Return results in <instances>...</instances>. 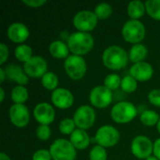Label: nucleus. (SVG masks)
Instances as JSON below:
<instances>
[{
  "label": "nucleus",
  "mask_w": 160,
  "mask_h": 160,
  "mask_svg": "<svg viewBox=\"0 0 160 160\" xmlns=\"http://www.w3.org/2000/svg\"><path fill=\"white\" fill-rule=\"evenodd\" d=\"M41 83L43 87H45L48 90H55L57 89L58 85V78L53 72H47L42 78H41Z\"/></svg>",
  "instance_id": "26"
},
{
  "label": "nucleus",
  "mask_w": 160,
  "mask_h": 160,
  "mask_svg": "<svg viewBox=\"0 0 160 160\" xmlns=\"http://www.w3.org/2000/svg\"><path fill=\"white\" fill-rule=\"evenodd\" d=\"M15 57L20 61V62H24L26 63L28 60H30L32 56V49L28 45H19L16 47L14 51Z\"/></svg>",
  "instance_id": "24"
},
{
  "label": "nucleus",
  "mask_w": 160,
  "mask_h": 160,
  "mask_svg": "<svg viewBox=\"0 0 160 160\" xmlns=\"http://www.w3.org/2000/svg\"><path fill=\"white\" fill-rule=\"evenodd\" d=\"M154 155L160 160V138L154 142Z\"/></svg>",
  "instance_id": "38"
},
{
  "label": "nucleus",
  "mask_w": 160,
  "mask_h": 160,
  "mask_svg": "<svg viewBox=\"0 0 160 160\" xmlns=\"http://www.w3.org/2000/svg\"><path fill=\"white\" fill-rule=\"evenodd\" d=\"M50 153L52 160H75L76 150L70 141L58 139L50 146Z\"/></svg>",
  "instance_id": "3"
},
{
  "label": "nucleus",
  "mask_w": 160,
  "mask_h": 160,
  "mask_svg": "<svg viewBox=\"0 0 160 160\" xmlns=\"http://www.w3.org/2000/svg\"><path fill=\"white\" fill-rule=\"evenodd\" d=\"M159 116L155 111H144L141 114V122L147 127H153L157 125L159 121Z\"/></svg>",
  "instance_id": "25"
},
{
  "label": "nucleus",
  "mask_w": 160,
  "mask_h": 160,
  "mask_svg": "<svg viewBox=\"0 0 160 160\" xmlns=\"http://www.w3.org/2000/svg\"><path fill=\"white\" fill-rule=\"evenodd\" d=\"M148 100L156 107H160V89H154L148 94Z\"/></svg>",
  "instance_id": "34"
},
{
  "label": "nucleus",
  "mask_w": 160,
  "mask_h": 160,
  "mask_svg": "<svg viewBox=\"0 0 160 160\" xmlns=\"http://www.w3.org/2000/svg\"><path fill=\"white\" fill-rule=\"evenodd\" d=\"M52 156L50 151L45 150V149H40L38 150L34 155L32 160H52Z\"/></svg>",
  "instance_id": "35"
},
{
  "label": "nucleus",
  "mask_w": 160,
  "mask_h": 160,
  "mask_svg": "<svg viewBox=\"0 0 160 160\" xmlns=\"http://www.w3.org/2000/svg\"><path fill=\"white\" fill-rule=\"evenodd\" d=\"M158 132L160 133V119L159 121H158Z\"/></svg>",
  "instance_id": "43"
},
{
  "label": "nucleus",
  "mask_w": 160,
  "mask_h": 160,
  "mask_svg": "<svg viewBox=\"0 0 160 160\" xmlns=\"http://www.w3.org/2000/svg\"><path fill=\"white\" fill-rule=\"evenodd\" d=\"M137 81L130 75H127L122 79L121 88L124 92L127 93H133L137 89Z\"/></svg>",
  "instance_id": "29"
},
{
  "label": "nucleus",
  "mask_w": 160,
  "mask_h": 160,
  "mask_svg": "<svg viewBox=\"0 0 160 160\" xmlns=\"http://www.w3.org/2000/svg\"><path fill=\"white\" fill-rule=\"evenodd\" d=\"M147 52H148L147 48L144 45L138 43V44H134L131 47L128 53V57L131 62L136 64V63L143 62V60L147 56Z\"/></svg>",
  "instance_id": "21"
},
{
  "label": "nucleus",
  "mask_w": 160,
  "mask_h": 160,
  "mask_svg": "<svg viewBox=\"0 0 160 160\" xmlns=\"http://www.w3.org/2000/svg\"><path fill=\"white\" fill-rule=\"evenodd\" d=\"M34 116L40 125L48 126L53 122L55 117V112L52 105L46 102H41L35 107Z\"/></svg>",
  "instance_id": "14"
},
{
  "label": "nucleus",
  "mask_w": 160,
  "mask_h": 160,
  "mask_svg": "<svg viewBox=\"0 0 160 160\" xmlns=\"http://www.w3.org/2000/svg\"><path fill=\"white\" fill-rule=\"evenodd\" d=\"M145 160H159V159H158V158H157L156 157H152V156H151V157H149L147 159H145Z\"/></svg>",
  "instance_id": "42"
},
{
  "label": "nucleus",
  "mask_w": 160,
  "mask_h": 160,
  "mask_svg": "<svg viewBox=\"0 0 160 160\" xmlns=\"http://www.w3.org/2000/svg\"><path fill=\"white\" fill-rule=\"evenodd\" d=\"M145 9V4L142 1H131L128 6V14L132 20H138L143 16Z\"/></svg>",
  "instance_id": "22"
},
{
  "label": "nucleus",
  "mask_w": 160,
  "mask_h": 160,
  "mask_svg": "<svg viewBox=\"0 0 160 160\" xmlns=\"http://www.w3.org/2000/svg\"><path fill=\"white\" fill-rule=\"evenodd\" d=\"M129 57L128 52L117 45L108 47L102 54V62L106 68L112 70H120L128 65Z\"/></svg>",
  "instance_id": "1"
},
{
  "label": "nucleus",
  "mask_w": 160,
  "mask_h": 160,
  "mask_svg": "<svg viewBox=\"0 0 160 160\" xmlns=\"http://www.w3.org/2000/svg\"><path fill=\"white\" fill-rule=\"evenodd\" d=\"M52 104L62 110L68 109L73 105L74 97L72 93L66 88H57L52 94Z\"/></svg>",
  "instance_id": "15"
},
{
  "label": "nucleus",
  "mask_w": 160,
  "mask_h": 160,
  "mask_svg": "<svg viewBox=\"0 0 160 160\" xmlns=\"http://www.w3.org/2000/svg\"><path fill=\"white\" fill-rule=\"evenodd\" d=\"M0 56H1V58H0V65H2V64H4L7 61L8 56V49L7 45L4 44V43L0 44Z\"/></svg>",
  "instance_id": "36"
},
{
  "label": "nucleus",
  "mask_w": 160,
  "mask_h": 160,
  "mask_svg": "<svg viewBox=\"0 0 160 160\" xmlns=\"http://www.w3.org/2000/svg\"><path fill=\"white\" fill-rule=\"evenodd\" d=\"M5 72L9 80L16 82L19 85H24L28 82V76L19 65L9 64L5 68Z\"/></svg>",
  "instance_id": "18"
},
{
  "label": "nucleus",
  "mask_w": 160,
  "mask_h": 160,
  "mask_svg": "<svg viewBox=\"0 0 160 160\" xmlns=\"http://www.w3.org/2000/svg\"><path fill=\"white\" fill-rule=\"evenodd\" d=\"M28 98L27 89L22 85L14 87L11 91V99L14 104H23Z\"/></svg>",
  "instance_id": "23"
},
{
  "label": "nucleus",
  "mask_w": 160,
  "mask_h": 160,
  "mask_svg": "<svg viewBox=\"0 0 160 160\" xmlns=\"http://www.w3.org/2000/svg\"><path fill=\"white\" fill-rule=\"evenodd\" d=\"M0 94H1V96H0V102H3L4 98H5V91H4V89L2 87L0 88Z\"/></svg>",
  "instance_id": "41"
},
{
  "label": "nucleus",
  "mask_w": 160,
  "mask_h": 160,
  "mask_svg": "<svg viewBox=\"0 0 160 160\" xmlns=\"http://www.w3.org/2000/svg\"><path fill=\"white\" fill-rule=\"evenodd\" d=\"M122 79L117 74H109L104 79V86L109 88L110 90H116L121 86Z\"/></svg>",
  "instance_id": "30"
},
{
  "label": "nucleus",
  "mask_w": 160,
  "mask_h": 160,
  "mask_svg": "<svg viewBox=\"0 0 160 160\" xmlns=\"http://www.w3.org/2000/svg\"><path fill=\"white\" fill-rule=\"evenodd\" d=\"M95 139L98 144L104 148L112 147L118 142L120 133L112 126H103L98 129Z\"/></svg>",
  "instance_id": "8"
},
{
  "label": "nucleus",
  "mask_w": 160,
  "mask_h": 160,
  "mask_svg": "<svg viewBox=\"0 0 160 160\" xmlns=\"http://www.w3.org/2000/svg\"><path fill=\"white\" fill-rule=\"evenodd\" d=\"M0 160H11L9 158V157L8 155H6L5 153H1L0 154Z\"/></svg>",
  "instance_id": "40"
},
{
  "label": "nucleus",
  "mask_w": 160,
  "mask_h": 160,
  "mask_svg": "<svg viewBox=\"0 0 160 160\" xmlns=\"http://www.w3.org/2000/svg\"><path fill=\"white\" fill-rule=\"evenodd\" d=\"M89 100L91 104L98 109L108 107L112 101V90L104 85H98L94 87L89 95Z\"/></svg>",
  "instance_id": "9"
},
{
  "label": "nucleus",
  "mask_w": 160,
  "mask_h": 160,
  "mask_svg": "<svg viewBox=\"0 0 160 160\" xmlns=\"http://www.w3.org/2000/svg\"><path fill=\"white\" fill-rule=\"evenodd\" d=\"M137 115V109L134 104L128 101L116 103L111 112L112 120L118 124H127L131 122Z\"/></svg>",
  "instance_id": "4"
},
{
  "label": "nucleus",
  "mask_w": 160,
  "mask_h": 160,
  "mask_svg": "<svg viewBox=\"0 0 160 160\" xmlns=\"http://www.w3.org/2000/svg\"><path fill=\"white\" fill-rule=\"evenodd\" d=\"M131 152L139 159H147L154 152V144L149 138L140 135L133 139Z\"/></svg>",
  "instance_id": "10"
},
{
  "label": "nucleus",
  "mask_w": 160,
  "mask_h": 160,
  "mask_svg": "<svg viewBox=\"0 0 160 160\" xmlns=\"http://www.w3.org/2000/svg\"><path fill=\"white\" fill-rule=\"evenodd\" d=\"M9 118L15 127L24 128L30 120L29 111L23 104H14L9 109Z\"/></svg>",
  "instance_id": "13"
},
{
  "label": "nucleus",
  "mask_w": 160,
  "mask_h": 160,
  "mask_svg": "<svg viewBox=\"0 0 160 160\" xmlns=\"http://www.w3.org/2000/svg\"><path fill=\"white\" fill-rule=\"evenodd\" d=\"M37 137L41 141H47L51 137V128L49 126L40 125L37 129Z\"/></svg>",
  "instance_id": "33"
},
{
  "label": "nucleus",
  "mask_w": 160,
  "mask_h": 160,
  "mask_svg": "<svg viewBox=\"0 0 160 160\" xmlns=\"http://www.w3.org/2000/svg\"><path fill=\"white\" fill-rule=\"evenodd\" d=\"M94 38L89 33L75 32L68 38V46L69 51L75 55H83L88 53L94 47Z\"/></svg>",
  "instance_id": "2"
},
{
  "label": "nucleus",
  "mask_w": 160,
  "mask_h": 160,
  "mask_svg": "<svg viewBox=\"0 0 160 160\" xmlns=\"http://www.w3.org/2000/svg\"><path fill=\"white\" fill-rule=\"evenodd\" d=\"M6 76H7V75H6L5 69L1 68H0V82H1V83H2V82H4Z\"/></svg>",
  "instance_id": "39"
},
{
  "label": "nucleus",
  "mask_w": 160,
  "mask_h": 160,
  "mask_svg": "<svg viewBox=\"0 0 160 160\" xmlns=\"http://www.w3.org/2000/svg\"><path fill=\"white\" fill-rule=\"evenodd\" d=\"M75 122L73 119L70 118H66L63 119L60 124H59V130L61 133L66 134V135H71L73 133V131L75 130Z\"/></svg>",
  "instance_id": "31"
},
{
  "label": "nucleus",
  "mask_w": 160,
  "mask_h": 160,
  "mask_svg": "<svg viewBox=\"0 0 160 160\" xmlns=\"http://www.w3.org/2000/svg\"><path fill=\"white\" fill-rule=\"evenodd\" d=\"M64 68L69 78L78 81L83 78L86 73V63L80 55H69L64 63Z\"/></svg>",
  "instance_id": "6"
},
{
  "label": "nucleus",
  "mask_w": 160,
  "mask_h": 160,
  "mask_svg": "<svg viewBox=\"0 0 160 160\" xmlns=\"http://www.w3.org/2000/svg\"><path fill=\"white\" fill-rule=\"evenodd\" d=\"M23 70L31 78H42L47 73V62L41 56H33L24 63Z\"/></svg>",
  "instance_id": "12"
},
{
  "label": "nucleus",
  "mask_w": 160,
  "mask_h": 160,
  "mask_svg": "<svg viewBox=\"0 0 160 160\" xmlns=\"http://www.w3.org/2000/svg\"><path fill=\"white\" fill-rule=\"evenodd\" d=\"M8 38L16 43H22L25 41L29 37V30L26 25L22 22H14L9 25L7 31Z\"/></svg>",
  "instance_id": "17"
},
{
  "label": "nucleus",
  "mask_w": 160,
  "mask_h": 160,
  "mask_svg": "<svg viewBox=\"0 0 160 160\" xmlns=\"http://www.w3.org/2000/svg\"><path fill=\"white\" fill-rule=\"evenodd\" d=\"M70 142L78 150L86 149L90 143V138L87 132L83 129L77 128L70 135Z\"/></svg>",
  "instance_id": "19"
},
{
  "label": "nucleus",
  "mask_w": 160,
  "mask_h": 160,
  "mask_svg": "<svg viewBox=\"0 0 160 160\" xmlns=\"http://www.w3.org/2000/svg\"><path fill=\"white\" fill-rule=\"evenodd\" d=\"M147 13L155 20H160V0H148L145 2Z\"/></svg>",
  "instance_id": "27"
},
{
  "label": "nucleus",
  "mask_w": 160,
  "mask_h": 160,
  "mask_svg": "<svg viewBox=\"0 0 160 160\" xmlns=\"http://www.w3.org/2000/svg\"><path fill=\"white\" fill-rule=\"evenodd\" d=\"M89 158L90 160H107V152L104 147L97 145L90 151Z\"/></svg>",
  "instance_id": "32"
},
{
  "label": "nucleus",
  "mask_w": 160,
  "mask_h": 160,
  "mask_svg": "<svg viewBox=\"0 0 160 160\" xmlns=\"http://www.w3.org/2000/svg\"><path fill=\"white\" fill-rule=\"evenodd\" d=\"M49 51L51 54L55 58H68V46L61 40H55L50 44Z\"/></svg>",
  "instance_id": "20"
},
{
  "label": "nucleus",
  "mask_w": 160,
  "mask_h": 160,
  "mask_svg": "<svg viewBox=\"0 0 160 160\" xmlns=\"http://www.w3.org/2000/svg\"><path fill=\"white\" fill-rule=\"evenodd\" d=\"M98 24V17L95 12L90 10H82L73 17V25L79 32L88 33L96 28Z\"/></svg>",
  "instance_id": "7"
},
{
  "label": "nucleus",
  "mask_w": 160,
  "mask_h": 160,
  "mask_svg": "<svg viewBox=\"0 0 160 160\" xmlns=\"http://www.w3.org/2000/svg\"><path fill=\"white\" fill-rule=\"evenodd\" d=\"M122 35L126 41L138 44L145 37V27L139 20H130L124 24Z\"/></svg>",
  "instance_id": "5"
},
{
  "label": "nucleus",
  "mask_w": 160,
  "mask_h": 160,
  "mask_svg": "<svg viewBox=\"0 0 160 160\" xmlns=\"http://www.w3.org/2000/svg\"><path fill=\"white\" fill-rule=\"evenodd\" d=\"M73 120L80 129L86 130L94 125L96 120V112L90 106H81L75 112Z\"/></svg>",
  "instance_id": "11"
},
{
  "label": "nucleus",
  "mask_w": 160,
  "mask_h": 160,
  "mask_svg": "<svg viewBox=\"0 0 160 160\" xmlns=\"http://www.w3.org/2000/svg\"><path fill=\"white\" fill-rule=\"evenodd\" d=\"M154 69L152 66L147 62H140L134 64L129 69V75L132 76L136 81L146 82L152 78Z\"/></svg>",
  "instance_id": "16"
},
{
  "label": "nucleus",
  "mask_w": 160,
  "mask_h": 160,
  "mask_svg": "<svg viewBox=\"0 0 160 160\" xmlns=\"http://www.w3.org/2000/svg\"><path fill=\"white\" fill-rule=\"evenodd\" d=\"M22 3L31 8H39L46 3V0H22Z\"/></svg>",
  "instance_id": "37"
},
{
  "label": "nucleus",
  "mask_w": 160,
  "mask_h": 160,
  "mask_svg": "<svg viewBox=\"0 0 160 160\" xmlns=\"http://www.w3.org/2000/svg\"><path fill=\"white\" fill-rule=\"evenodd\" d=\"M112 13V8L108 3H100L95 8V14L98 19H107Z\"/></svg>",
  "instance_id": "28"
}]
</instances>
